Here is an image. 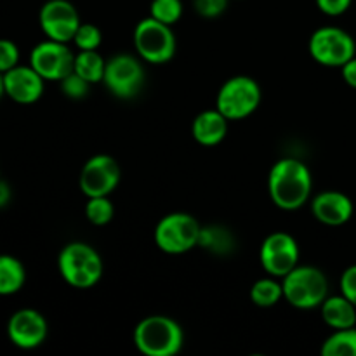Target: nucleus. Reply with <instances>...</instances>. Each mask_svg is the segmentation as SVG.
I'll return each mask as SVG.
<instances>
[{
    "label": "nucleus",
    "instance_id": "obj_28",
    "mask_svg": "<svg viewBox=\"0 0 356 356\" xmlns=\"http://www.w3.org/2000/svg\"><path fill=\"white\" fill-rule=\"evenodd\" d=\"M19 65V47L9 38H0V73Z\"/></svg>",
    "mask_w": 356,
    "mask_h": 356
},
{
    "label": "nucleus",
    "instance_id": "obj_16",
    "mask_svg": "<svg viewBox=\"0 0 356 356\" xmlns=\"http://www.w3.org/2000/svg\"><path fill=\"white\" fill-rule=\"evenodd\" d=\"M355 205L346 193L325 190L312 200V214L325 226H343L353 218Z\"/></svg>",
    "mask_w": 356,
    "mask_h": 356
},
{
    "label": "nucleus",
    "instance_id": "obj_4",
    "mask_svg": "<svg viewBox=\"0 0 356 356\" xmlns=\"http://www.w3.org/2000/svg\"><path fill=\"white\" fill-rule=\"evenodd\" d=\"M284 299L298 309H315L329 298V280L316 266H298L282 278Z\"/></svg>",
    "mask_w": 356,
    "mask_h": 356
},
{
    "label": "nucleus",
    "instance_id": "obj_22",
    "mask_svg": "<svg viewBox=\"0 0 356 356\" xmlns=\"http://www.w3.org/2000/svg\"><path fill=\"white\" fill-rule=\"evenodd\" d=\"M198 247L218 256H226L235 249V236L222 226H202Z\"/></svg>",
    "mask_w": 356,
    "mask_h": 356
},
{
    "label": "nucleus",
    "instance_id": "obj_14",
    "mask_svg": "<svg viewBox=\"0 0 356 356\" xmlns=\"http://www.w3.org/2000/svg\"><path fill=\"white\" fill-rule=\"evenodd\" d=\"M49 325L45 316L33 308H21L7 322V337L19 350H35L47 339Z\"/></svg>",
    "mask_w": 356,
    "mask_h": 356
},
{
    "label": "nucleus",
    "instance_id": "obj_30",
    "mask_svg": "<svg viewBox=\"0 0 356 356\" xmlns=\"http://www.w3.org/2000/svg\"><path fill=\"white\" fill-rule=\"evenodd\" d=\"M339 287L341 294L346 299H350V301L356 306V264L346 268V270L343 271L339 280Z\"/></svg>",
    "mask_w": 356,
    "mask_h": 356
},
{
    "label": "nucleus",
    "instance_id": "obj_26",
    "mask_svg": "<svg viewBox=\"0 0 356 356\" xmlns=\"http://www.w3.org/2000/svg\"><path fill=\"white\" fill-rule=\"evenodd\" d=\"M73 42L79 51H97L103 42V33L99 28L92 23H80L79 30L75 31Z\"/></svg>",
    "mask_w": 356,
    "mask_h": 356
},
{
    "label": "nucleus",
    "instance_id": "obj_5",
    "mask_svg": "<svg viewBox=\"0 0 356 356\" xmlns=\"http://www.w3.org/2000/svg\"><path fill=\"white\" fill-rule=\"evenodd\" d=\"M263 101V89L252 76L235 75L226 80L216 96V108L228 118L243 120L250 117Z\"/></svg>",
    "mask_w": 356,
    "mask_h": 356
},
{
    "label": "nucleus",
    "instance_id": "obj_13",
    "mask_svg": "<svg viewBox=\"0 0 356 356\" xmlns=\"http://www.w3.org/2000/svg\"><path fill=\"white\" fill-rule=\"evenodd\" d=\"M80 23L79 10L70 0H47L38 13L40 30L51 40L68 44L75 37Z\"/></svg>",
    "mask_w": 356,
    "mask_h": 356
},
{
    "label": "nucleus",
    "instance_id": "obj_2",
    "mask_svg": "<svg viewBox=\"0 0 356 356\" xmlns=\"http://www.w3.org/2000/svg\"><path fill=\"white\" fill-rule=\"evenodd\" d=\"M134 346L145 356H174L183 350V327L167 315H149L134 329Z\"/></svg>",
    "mask_w": 356,
    "mask_h": 356
},
{
    "label": "nucleus",
    "instance_id": "obj_1",
    "mask_svg": "<svg viewBox=\"0 0 356 356\" xmlns=\"http://www.w3.org/2000/svg\"><path fill=\"white\" fill-rule=\"evenodd\" d=\"M313 190V177L308 165L298 159H280L268 174V193L282 211H298Z\"/></svg>",
    "mask_w": 356,
    "mask_h": 356
},
{
    "label": "nucleus",
    "instance_id": "obj_32",
    "mask_svg": "<svg viewBox=\"0 0 356 356\" xmlns=\"http://www.w3.org/2000/svg\"><path fill=\"white\" fill-rule=\"evenodd\" d=\"M341 73H343L344 82L350 87H353V89H356V56L351 58L346 65L341 66Z\"/></svg>",
    "mask_w": 356,
    "mask_h": 356
},
{
    "label": "nucleus",
    "instance_id": "obj_17",
    "mask_svg": "<svg viewBox=\"0 0 356 356\" xmlns=\"http://www.w3.org/2000/svg\"><path fill=\"white\" fill-rule=\"evenodd\" d=\"M228 118L214 108V110H205L195 117L191 124V134L193 139L202 146H218L219 143L225 141L228 134Z\"/></svg>",
    "mask_w": 356,
    "mask_h": 356
},
{
    "label": "nucleus",
    "instance_id": "obj_6",
    "mask_svg": "<svg viewBox=\"0 0 356 356\" xmlns=\"http://www.w3.org/2000/svg\"><path fill=\"white\" fill-rule=\"evenodd\" d=\"M132 38L138 56L149 65H165L176 56L177 40L172 26L160 23L152 16L136 24Z\"/></svg>",
    "mask_w": 356,
    "mask_h": 356
},
{
    "label": "nucleus",
    "instance_id": "obj_7",
    "mask_svg": "<svg viewBox=\"0 0 356 356\" xmlns=\"http://www.w3.org/2000/svg\"><path fill=\"white\" fill-rule=\"evenodd\" d=\"M200 232V222L191 214L170 212L156 222L153 238L162 252L177 256V254H186L198 247Z\"/></svg>",
    "mask_w": 356,
    "mask_h": 356
},
{
    "label": "nucleus",
    "instance_id": "obj_10",
    "mask_svg": "<svg viewBox=\"0 0 356 356\" xmlns=\"http://www.w3.org/2000/svg\"><path fill=\"white\" fill-rule=\"evenodd\" d=\"M122 179V169L117 160L106 153L94 155L80 170L79 186L87 198L110 197Z\"/></svg>",
    "mask_w": 356,
    "mask_h": 356
},
{
    "label": "nucleus",
    "instance_id": "obj_9",
    "mask_svg": "<svg viewBox=\"0 0 356 356\" xmlns=\"http://www.w3.org/2000/svg\"><path fill=\"white\" fill-rule=\"evenodd\" d=\"M143 59L132 54H115L106 61L103 83L118 99H132L141 92L146 73Z\"/></svg>",
    "mask_w": 356,
    "mask_h": 356
},
{
    "label": "nucleus",
    "instance_id": "obj_11",
    "mask_svg": "<svg viewBox=\"0 0 356 356\" xmlns=\"http://www.w3.org/2000/svg\"><path fill=\"white\" fill-rule=\"evenodd\" d=\"M75 54L68 44L45 38L35 45L30 52L28 65L45 80V82H61L66 75L73 72Z\"/></svg>",
    "mask_w": 356,
    "mask_h": 356
},
{
    "label": "nucleus",
    "instance_id": "obj_21",
    "mask_svg": "<svg viewBox=\"0 0 356 356\" xmlns=\"http://www.w3.org/2000/svg\"><path fill=\"white\" fill-rule=\"evenodd\" d=\"M280 278L266 277L259 278L250 287V301L259 308H273L284 299V285Z\"/></svg>",
    "mask_w": 356,
    "mask_h": 356
},
{
    "label": "nucleus",
    "instance_id": "obj_15",
    "mask_svg": "<svg viewBox=\"0 0 356 356\" xmlns=\"http://www.w3.org/2000/svg\"><path fill=\"white\" fill-rule=\"evenodd\" d=\"M6 96L17 104H33L44 94L45 80L30 65H17L3 73Z\"/></svg>",
    "mask_w": 356,
    "mask_h": 356
},
{
    "label": "nucleus",
    "instance_id": "obj_35",
    "mask_svg": "<svg viewBox=\"0 0 356 356\" xmlns=\"http://www.w3.org/2000/svg\"><path fill=\"white\" fill-rule=\"evenodd\" d=\"M355 327H356V323H355Z\"/></svg>",
    "mask_w": 356,
    "mask_h": 356
},
{
    "label": "nucleus",
    "instance_id": "obj_31",
    "mask_svg": "<svg viewBox=\"0 0 356 356\" xmlns=\"http://www.w3.org/2000/svg\"><path fill=\"white\" fill-rule=\"evenodd\" d=\"M351 3H353V0H316V7H318L325 16L330 17L343 16L344 13H348Z\"/></svg>",
    "mask_w": 356,
    "mask_h": 356
},
{
    "label": "nucleus",
    "instance_id": "obj_25",
    "mask_svg": "<svg viewBox=\"0 0 356 356\" xmlns=\"http://www.w3.org/2000/svg\"><path fill=\"white\" fill-rule=\"evenodd\" d=\"M183 10L181 0H152L149 3V16L169 26H174L183 17Z\"/></svg>",
    "mask_w": 356,
    "mask_h": 356
},
{
    "label": "nucleus",
    "instance_id": "obj_33",
    "mask_svg": "<svg viewBox=\"0 0 356 356\" xmlns=\"http://www.w3.org/2000/svg\"><path fill=\"white\" fill-rule=\"evenodd\" d=\"M9 200H10L9 184L3 183V181H0V209L6 207V205L9 204Z\"/></svg>",
    "mask_w": 356,
    "mask_h": 356
},
{
    "label": "nucleus",
    "instance_id": "obj_18",
    "mask_svg": "<svg viewBox=\"0 0 356 356\" xmlns=\"http://www.w3.org/2000/svg\"><path fill=\"white\" fill-rule=\"evenodd\" d=\"M322 320L334 330L350 329L356 323V306L350 299L339 296H329L320 306Z\"/></svg>",
    "mask_w": 356,
    "mask_h": 356
},
{
    "label": "nucleus",
    "instance_id": "obj_20",
    "mask_svg": "<svg viewBox=\"0 0 356 356\" xmlns=\"http://www.w3.org/2000/svg\"><path fill=\"white\" fill-rule=\"evenodd\" d=\"M104 70H106V61L97 51H79L75 54L73 72L87 80L90 86L103 82Z\"/></svg>",
    "mask_w": 356,
    "mask_h": 356
},
{
    "label": "nucleus",
    "instance_id": "obj_34",
    "mask_svg": "<svg viewBox=\"0 0 356 356\" xmlns=\"http://www.w3.org/2000/svg\"><path fill=\"white\" fill-rule=\"evenodd\" d=\"M6 96V87H3V73H0V97Z\"/></svg>",
    "mask_w": 356,
    "mask_h": 356
},
{
    "label": "nucleus",
    "instance_id": "obj_29",
    "mask_svg": "<svg viewBox=\"0 0 356 356\" xmlns=\"http://www.w3.org/2000/svg\"><path fill=\"white\" fill-rule=\"evenodd\" d=\"M228 2L229 0H193V7L198 16L205 19H214L225 13Z\"/></svg>",
    "mask_w": 356,
    "mask_h": 356
},
{
    "label": "nucleus",
    "instance_id": "obj_3",
    "mask_svg": "<svg viewBox=\"0 0 356 356\" xmlns=\"http://www.w3.org/2000/svg\"><path fill=\"white\" fill-rule=\"evenodd\" d=\"M58 270L70 287L87 291L99 284L104 266L99 252L92 245L86 242H70L59 252Z\"/></svg>",
    "mask_w": 356,
    "mask_h": 356
},
{
    "label": "nucleus",
    "instance_id": "obj_12",
    "mask_svg": "<svg viewBox=\"0 0 356 356\" xmlns=\"http://www.w3.org/2000/svg\"><path fill=\"white\" fill-rule=\"evenodd\" d=\"M301 250L291 233L275 232L263 240L259 249V261L268 275L284 278L299 264Z\"/></svg>",
    "mask_w": 356,
    "mask_h": 356
},
{
    "label": "nucleus",
    "instance_id": "obj_24",
    "mask_svg": "<svg viewBox=\"0 0 356 356\" xmlns=\"http://www.w3.org/2000/svg\"><path fill=\"white\" fill-rule=\"evenodd\" d=\"M86 218L90 225L94 226H106L110 225L111 219L115 216L113 202L110 197H90L87 198L86 209Z\"/></svg>",
    "mask_w": 356,
    "mask_h": 356
},
{
    "label": "nucleus",
    "instance_id": "obj_19",
    "mask_svg": "<svg viewBox=\"0 0 356 356\" xmlns=\"http://www.w3.org/2000/svg\"><path fill=\"white\" fill-rule=\"evenodd\" d=\"M26 282V270L17 257L0 254V296L17 294Z\"/></svg>",
    "mask_w": 356,
    "mask_h": 356
},
{
    "label": "nucleus",
    "instance_id": "obj_27",
    "mask_svg": "<svg viewBox=\"0 0 356 356\" xmlns=\"http://www.w3.org/2000/svg\"><path fill=\"white\" fill-rule=\"evenodd\" d=\"M59 83H61L63 94L66 97H70V99H82V97H86L89 94L90 89V83L87 80H83L80 75H76L75 72L66 75Z\"/></svg>",
    "mask_w": 356,
    "mask_h": 356
},
{
    "label": "nucleus",
    "instance_id": "obj_8",
    "mask_svg": "<svg viewBox=\"0 0 356 356\" xmlns=\"http://www.w3.org/2000/svg\"><path fill=\"white\" fill-rule=\"evenodd\" d=\"M309 54L318 65L341 68L356 56L355 38L339 26H322L309 37Z\"/></svg>",
    "mask_w": 356,
    "mask_h": 356
},
{
    "label": "nucleus",
    "instance_id": "obj_23",
    "mask_svg": "<svg viewBox=\"0 0 356 356\" xmlns=\"http://www.w3.org/2000/svg\"><path fill=\"white\" fill-rule=\"evenodd\" d=\"M323 356H356V327L334 330L322 344Z\"/></svg>",
    "mask_w": 356,
    "mask_h": 356
}]
</instances>
